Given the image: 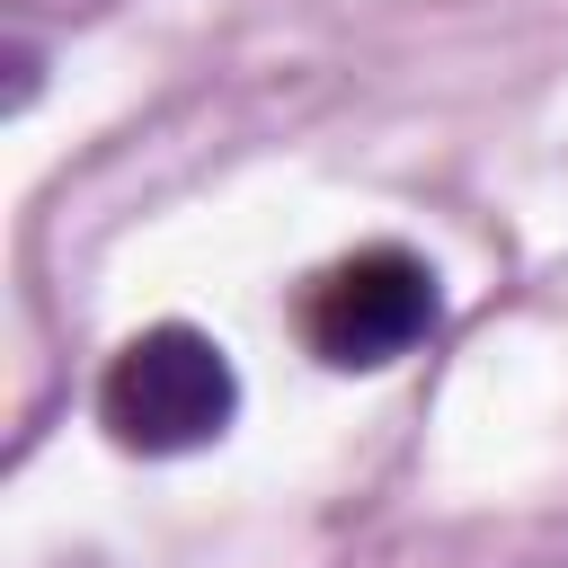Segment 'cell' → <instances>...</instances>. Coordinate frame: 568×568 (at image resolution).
Returning a JSON list of instances; mask_svg holds the SVG:
<instances>
[{"instance_id": "cell-1", "label": "cell", "mask_w": 568, "mask_h": 568, "mask_svg": "<svg viewBox=\"0 0 568 568\" xmlns=\"http://www.w3.org/2000/svg\"><path fill=\"white\" fill-rule=\"evenodd\" d=\"M231 408H240V373L186 320L142 328L98 382V417H106V435L124 453H195V444H213L231 426Z\"/></svg>"}, {"instance_id": "cell-2", "label": "cell", "mask_w": 568, "mask_h": 568, "mask_svg": "<svg viewBox=\"0 0 568 568\" xmlns=\"http://www.w3.org/2000/svg\"><path fill=\"white\" fill-rule=\"evenodd\" d=\"M435 328V266L408 248H355L302 293V337L337 373H373Z\"/></svg>"}]
</instances>
